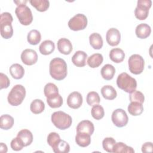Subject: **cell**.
I'll use <instances>...</instances> for the list:
<instances>
[{
  "label": "cell",
  "instance_id": "11",
  "mask_svg": "<svg viewBox=\"0 0 153 153\" xmlns=\"http://www.w3.org/2000/svg\"><path fill=\"white\" fill-rule=\"evenodd\" d=\"M106 39L111 46H117L121 40V33L116 28H110L106 32Z\"/></svg>",
  "mask_w": 153,
  "mask_h": 153
},
{
  "label": "cell",
  "instance_id": "15",
  "mask_svg": "<svg viewBox=\"0 0 153 153\" xmlns=\"http://www.w3.org/2000/svg\"><path fill=\"white\" fill-rule=\"evenodd\" d=\"M151 32V27L146 23H140L138 25L135 30V33L139 38L145 39L148 38Z\"/></svg>",
  "mask_w": 153,
  "mask_h": 153
},
{
  "label": "cell",
  "instance_id": "17",
  "mask_svg": "<svg viewBox=\"0 0 153 153\" xmlns=\"http://www.w3.org/2000/svg\"><path fill=\"white\" fill-rule=\"evenodd\" d=\"M17 137L21 140L24 146L30 145L33 141L32 133L27 129H23L20 130L17 133Z\"/></svg>",
  "mask_w": 153,
  "mask_h": 153
},
{
  "label": "cell",
  "instance_id": "32",
  "mask_svg": "<svg viewBox=\"0 0 153 153\" xmlns=\"http://www.w3.org/2000/svg\"><path fill=\"white\" fill-rule=\"evenodd\" d=\"M112 152L115 153H134V150L131 146H128L125 143L120 142L115 143V144L114 145Z\"/></svg>",
  "mask_w": 153,
  "mask_h": 153
},
{
  "label": "cell",
  "instance_id": "34",
  "mask_svg": "<svg viewBox=\"0 0 153 153\" xmlns=\"http://www.w3.org/2000/svg\"><path fill=\"white\" fill-rule=\"evenodd\" d=\"M86 101L89 106H94L100 103V98L97 92L90 91L87 95Z\"/></svg>",
  "mask_w": 153,
  "mask_h": 153
},
{
  "label": "cell",
  "instance_id": "30",
  "mask_svg": "<svg viewBox=\"0 0 153 153\" xmlns=\"http://www.w3.org/2000/svg\"><path fill=\"white\" fill-rule=\"evenodd\" d=\"M30 109L32 113L39 114L44 111L45 109V104L41 100L35 99L31 102Z\"/></svg>",
  "mask_w": 153,
  "mask_h": 153
},
{
  "label": "cell",
  "instance_id": "28",
  "mask_svg": "<svg viewBox=\"0 0 153 153\" xmlns=\"http://www.w3.org/2000/svg\"><path fill=\"white\" fill-rule=\"evenodd\" d=\"M14 124V118L8 114H4L0 117V127L4 130L10 129Z\"/></svg>",
  "mask_w": 153,
  "mask_h": 153
},
{
  "label": "cell",
  "instance_id": "10",
  "mask_svg": "<svg viewBox=\"0 0 153 153\" xmlns=\"http://www.w3.org/2000/svg\"><path fill=\"white\" fill-rule=\"evenodd\" d=\"M21 60L26 65H32L36 63L38 60V54L32 49H26L21 54Z\"/></svg>",
  "mask_w": 153,
  "mask_h": 153
},
{
  "label": "cell",
  "instance_id": "36",
  "mask_svg": "<svg viewBox=\"0 0 153 153\" xmlns=\"http://www.w3.org/2000/svg\"><path fill=\"white\" fill-rule=\"evenodd\" d=\"M44 93L46 97L54 95L59 93V89L53 83L47 84L44 88Z\"/></svg>",
  "mask_w": 153,
  "mask_h": 153
},
{
  "label": "cell",
  "instance_id": "45",
  "mask_svg": "<svg viewBox=\"0 0 153 153\" xmlns=\"http://www.w3.org/2000/svg\"><path fill=\"white\" fill-rule=\"evenodd\" d=\"M0 151L3 153H5L7 152V146L4 143H1V146H0Z\"/></svg>",
  "mask_w": 153,
  "mask_h": 153
},
{
  "label": "cell",
  "instance_id": "38",
  "mask_svg": "<svg viewBox=\"0 0 153 153\" xmlns=\"http://www.w3.org/2000/svg\"><path fill=\"white\" fill-rule=\"evenodd\" d=\"M116 141L113 137H108L103 140L102 146L104 150L108 152H113V146L115 144Z\"/></svg>",
  "mask_w": 153,
  "mask_h": 153
},
{
  "label": "cell",
  "instance_id": "43",
  "mask_svg": "<svg viewBox=\"0 0 153 153\" xmlns=\"http://www.w3.org/2000/svg\"><path fill=\"white\" fill-rule=\"evenodd\" d=\"M152 5V1L151 0H138L137 2V6L142 7L149 10Z\"/></svg>",
  "mask_w": 153,
  "mask_h": 153
},
{
  "label": "cell",
  "instance_id": "6",
  "mask_svg": "<svg viewBox=\"0 0 153 153\" xmlns=\"http://www.w3.org/2000/svg\"><path fill=\"white\" fill-rule=\"evenodd\" d=\"M15 13L22 25L27 26L32 22L33 16L32 11L26 4L18 5L15 10Z\"/></svg>",
  "mask_w": 153,
  "mask_h": 153
},
{
  "label": "cell",
  "instance_id": "4",
  "mask_svg": "<svg viewBox=\"0 0 153 153\" xmlns=\"http://www.w3.org/2000/svg\"><path fill=\"white\" fill-rule=\"evenodd\" d=\"M53 124L60 130H65L70 127L72 123V117L63 111H57L51 115Z\"/></svg>",
  "mask_w": 153,
  "mask_h": 153
},
{
  "label": "cell",
  "instance_id": "37",
  "mask_svg": "<svg viewBox=\"0 0 153 153\" xmlns=\"http://www.w3.org/2000/svg\"><path fill=\"white\" fill-rule=\"evenodd\" d=\"M148 14L149 10L144 7L137 6L134 10L135 17L140 20H145L148 16Z\"/></svg>",
  "mask_w": 153,
  "mask_h": 153
},
{
  "label": "cell",
  "instance_id": "3",
  "mask_svg": "<svg viewBox=\"0 0 153 153\" xmlns=\"http://www.w3.org/2000/svg\"><path fill=\"white\" fill-rule=\"evenodd\" d=\"M13 20V18L10 13L4 12L1 14V35L5 39L10 38L13 35V29L11 25Z\"/></svg>",
  "mask_w": 153,
  "mask_h": 153
},
{
  "label": "cell",
  "instance_id": "23",
  "mask_svg": "<svg viewBox=\"0 0 153 153\" xmlns=\"http://www.w3.org/2000/svg\"><path fill=\"white\" fill-rule=\"evenodd\" d=\"M100 73L103 79L105 80H111L114 76L115 69L112 65L106 64L101 69Z\"/></svg>",
  "mask_w": 153,
  "mask_h": 153
},
{
  "label": "cell",
  "instance_id": "1",
  "mask_svg": "<svg viewBox=\"0 0 153 153\" xmlns=\"http://www.w3.org/2000/svg\"><path fill=\"white\" fill-rule=\"evenodd\" d=\"M49 71L53 78L57 81L62 80L67 75V64L63 59L54 58L50 62Z\"/></svg>",
  "mask_w": 153,
  "mask_h": 153
},
{
  "label": "cell",
  "instance_id": "42",
  "mask_svg": "<svg viewBox=\"0 0 153 153\" xmlns=\"http://www.w3.org/2000/svg\"><path fill=\"white\" fill-rule=\"evenodd\" d=\"M10 81L8 76L3 73H0V88H7L9 87Z\"/></svg>",
  "mask_w": 153,
  "mask_h": 153
},
{
  "label": "cell",
  "instance_id": "18",
  "mask_svg": "<svg viewBox=\"0 0 153 153\" xmlns=\"http://www.w3.org/2000/svg\"><path fill=\"white\" fill-rule=\"evenodd\" d=\"M109 58L112 62L116 63H121L125 58V53L122 49L120 48H115L110 51Z\"/></svg>",
  "mask_w": 153,
  "mask_h": 153
},
{
  "label": "cell",
  "instance_id": "19",
  "mask_svg": "<svg viewBox=\"0 0 153 153\" xmlns=\"http://www.w3.org/2000/svg\"><path fill=\"white\" fill-rule=\"evenodd\" d=\"M90 136L85 133L77 132L75 136V142L79 146L86 147L91 143Z\"/></svg>",
  "mask_w": 153,
  "mask_h": 153
},
{
  "label": "cell",
  "instance_id": "33",
  "mask_svg": "<svg viewBox=\"0 0 153 153\" xmlns=\"http://www.w3.org/2000/svg\"><path fill=\"white\" fill-rule=\"evenodd\" d=\"M52 149L55 153H68L70 151V146L68 142L60 139Z\"/></svg>",
  "mask_w": 153,
  "mask_h": 153
},
{
  "label": "cell",
  "instance_id": "5",
  "mask_svg": "<svg viewBox=\"0 0 153 153\" xmlns=\"http://www.w3.org/2000/svg\"><path fill=\"white\" fill-rule=\"evenodd\" d=\"M26 96V89L20 84L14 85L10 91L7 100L8 103L12 106H19L20 105Z\"/></svg>",
  "mask_w": 153,
  "mask_h": 153
},
{
  "label": "cell",
  "instance_id": "29",
  "mask_svg": "<svg viewBox=\"0 0 153 153\" xmlns=\"http://www.w3.org/2000/svg\"><path fill=\"white\" fill-rule=\"evenodd\" d=\"M29 2L40 12L47 11L50 6V2L47 0H30Z\"/></svg>",
  "mask_w": 153,
  "mask_h": 153
},
{
  "label": "cell",
  "instance_id": "35",
  "mask_svg": "<svg viewBox=\"0 0 153 153\" xmlns=\"http://www.w3.org/2000/svg\"><path fill=\"white\" fill-rule=\"evenodd\" d=\"M91 113L92 117L97 120L102 119L105 115L103 108L102 106L99 105V104L95 105L92 107Z\"/></svg>",
  "mask_w": 153,
  "mask_h": 153
},
{
  "label": "cell",
  "instance_id": "24",
  "mask_svg": "<svg viewBox=\"0 0 153 153\" xmlns=\"http://www.w3.org/2000/svg\"><path fill=\"white\" fill-rule=\"evenodd\" d=\"M101 93L103 97L107 100H113L117 96V93L115 88L109 85L103 86L101 88Z\"/></svg>",
  "mask_w": 153,
  "mask_h": 153
},
{
  "label": "cell",
  "instance_id": "39",
  "mask_svg": "<svg viewBox=\"0 0 153 153\" xmlns=\"http://www.w3.org/2000/svg\"><path fill=\"white\" fill-rule=\"evenodd\" d=\"M130 101L131 102H137L143 104L145 100V97L143 94L140 91L134 90L130 93L129 95Z\"/></svg>",
  "mask_w": 153,
  "mask_h": 153
},
{
  "label": "cell",
  "instance_id": "46",
  "mask_svg": "<svg viewBox=\"0 0 153 153\" xmlns=\"http://www.w3.org/2000/svg\"><path fill=\"white\" fill-rule=\"evenodd\" d=\"M27 1H14V3H16V4H17V5L18 6V5H24V4H26V3L27 2Z\"/></svg>",
  "mask_w": 153,
  "mask_h": 153
},
{
  "label": "cell",
  "instance_id": "14",
  "mask_svg": "<svg viewBox=\"0 0 153 153\" xmlns=\"http://www.w3.org/2000/svg\"><path fill=\"white\" fill-rule=\"evenodd\" d=\"M87 54L83 51H77L72 57V63L77 67H83L86 65Z\"/></svg>",
  "mask_w": 153,
  "mask_h": 153
},
{
  "label": "cell",
  "instance_id": "26",
  "mask_svg": "<svg viewBox=\"0 0 153 153\" xmlns=\"http://www.w3.org/2000/svg\"><path fill=\"white\" fill-rule=\"evenodd\" d=\"M47 102L50 107L52 108H57L62 105L63 99L58 93L47 97Z\"/></svg>",
  "mask_w": 153,
  "mask_h": 153
},
{
  "label": "cell",
  "instance_id": "16",
  "mask_svg": "<svg viewBox=\"0 0 153 153\" xmlns=\"http://www.w3.org/2000/svg\"><path fill=\"white\" fill-rule=\"evenodd\" d=\"M94 130V127L92 122L89 120H83L79 123L76 127L77 132L85 133L91 135Z\"/></svg>",
  "mask_w": 153,
  "mask_h": 153
},
{
  "label": "cell",
  "instance_id": "21",
  "mask_svg": "<svg viewBox=\"0 0 153 153\" xmlns=\"http://www.w3.org/2000/svg\"><path fill=\"white\" fill-rule=\"evenodd\" d=\"M10 73L13 78L19 79L23 78L25 74V70L21 65L14 63L10 66Z\"/></svg>",
  "mask_w": 153,
  "mask_h": 153
},
{
  "label": "cell",
  "instance_id": "25",
  "mask_svg": "<svg viewBox=\"0 0 153 153\" xmlns=\"http://www.w3.org/2000/svg\"><path fill=\"white\" fill-rule=\"evenodd\" d=\"M103 56L100 53H95L91 55L87 60L88 65L92 68L99 67L103 62Z\"/></svg>",
  "mask_w": 153,
  "mask_h": 153
},
{
  "label": "cell",
  "instance_id": "20",
  "mask_svg": "<svg viewBox=\"0 0 153 153\" xmlns=\"http://www.w3.org/2000/svg\"><path fill=\"white\" fill-rule=\"evenodd\" d=\"M55 49L54 43L51 40L43 41L39 47L40 53L43 55H48L54 51Z\"/></svg>",
  "mask_w": 153,
  "mask_h": 153
},
{
  "label": "cell",
  "instance_id": "44",
  "mask_svg": "<svg viewBox=\"0 0 153 153\" xmlns=\"http://www.w3.org/2000/svg\"><path fill=\"white\" fill-rule=\"evenodd\" d=\"M152 143L148 142L145 143L142 146V152H152Z\"/></svg>",
  "mask_w": 153,
  "mask_h": 153
},
{
  "label": "cell",
  "instance_id": "12",
  "mask_svg": "<svg viewBox=\"0 0 153 153\" xmlns=\"http://www.w3.org/2000/svg\"><path fill=\"white\" fill-rule=\"evenodd\" d=\"M67 105L72 109L79 108L82 103V96L78 91L72 92L67 98Z\"/></svg>",
  "mask_w": 153,
  "mask_h": 153
},
{
  "label": "cell",
  "instance_id": "7",
  "mask_svg": "<svg viewBox=\"0 0 153 153\" xmlns=\"http://www.w3.org/2000/svg\"><path fill=\"white\" fill-rule=\"evenodd\" d=\"M128 65L131 73L138 75L141 74L144 69L145 61L140 55L134 54L129 57Z\"/></svg>",
  "mask_w": 153,
  "mask_h": 153
},
{
  "label": "cell",
  "instance_id": "31",
  "mask_svg": "<svg viewBox=\"0 0 153 153\" xmlns=\"http://www.w3.org/2000/svg\"><path fill=\"white\" fill-rule=\"evenodd\" d=\"M27 39L28 42L31 45H37L41 39V35L39 31L33 29L31 30L27 34Z\"/></svg>",
  "mask_w": 153,
  "mask_h": 153
},
{
  "label": "cell",
  "instance_id": "27",
  "mask_svg": "<svg viewBox=\"0 0 153 153\" xmlns=\"http://www.w3.org/2000/svg\"><path fill=\"white\" fill-rule=\"evenodd\" d=\"M130 114L133 116L140 115L143 111V106L142 103L137 102H131L127 108Z\"/></svg>",
  "mask_w": 153,
  "mask_h": 153
},
{
  "label": "cell",
  "instance_id": "8",
  "mask_svg": "<svg viewBox=\"0 0 153 153\" xmlns=\"http://www.w3.org/2000/svg\"><path fill=\"white\" fill-rule=\"evenodd\" d=\"M87 25V18L83 14H77L68 22L69 27L74 31L84 29Z\"/></svg>",
  "mask_w": 153,
  "mask_h": 153
},
{
  "label": "cell",
  "instance_id": "22",
  "mask_svg": "<svg viewBox=\"0 0 153 153\" xmlns=\"http://www.w3.org/2000/svg\"><path fill=\"white\" fill-rule=\"evenodd\" d=\"M89 42L91 46L96 50H100L103 46V39L98 33H93L89 36Z\"/></svg>",
  "mask_w": 153,
  "mask_h": 153
},
{
  "label": "cell",
  "instance_id": "2",
  "mask_svg": "<svg viewBox=\"0 0 153 153\" xmlns=\"http://www.w3.org/2000/svg\"><path fill=\"white\" fill-rule=\"evenodd\" d=\"M117 85L118 88L124 91L130 93L136 90L137 82L136 79L131 77L126 72L120 74L117 79Z\"/></svg>",
  "mask_w": 153,
  "mask_h": 153
},
{
  "label": "cell",
  "instance_id": "41",
  "mask_svg": "<svg viewBox=\"0 0 153 153\" xmlns=\"http://www.w3.org/2000/svg\"><path fill=\"white\" fill-rule=\"evenodd\" d=\"M10 145H11V148H12V149L14 151H20L24 147V145H23L22 142L18 137H16L13 139V140L11 142Z\"/></svg>",
  "mask_w": 153,
  "mask_h": 153
},
{
  "label": "cell",
  "instance_id": "13",
  "mask_svg": "<svg viewBox=\"0 0 153 153\" xmlns=\"http://www.w3.org/2000/svg\"><path fill=\"white\" fill-rule=\"evenodd\" d=\"M57 45L59 51L65 55L69 54L73 49L71 42L68 39L65 38L59 39L57 41Z\"/></svg>",
  "mask_w": 153,
  "mask_h": 153
},
{
  "label": "cell",
  "instance_id": "40",
  "mask_svg": "<svg viewBox=\"0 0 153 153\" xmlns=\"http://www.w3.org/2000/svg\"><path fill=\"white\" fill-rule=\"evenodd\" d=\"M60 140V137L59 134L56 132H51L47 136V142L51 148L54 147Z\"/></svg>",
  "mask_w": 153,
  "mask_h": 153
},
{
  "label": "cell",
  "instance_id": "9",
  "mask_svg": "<svg viewBox=\"0 0 153 153\" xmlns=\"http://www.w3.org/2000/svg\"><path fill=\"white\" fill-rule=\"evenodd\" d=\"M111 119L114 124L118 127H123L126 126L128 121V118L126 111L120 108L113 111Z\"/></svg>",
  "mask_w": 153,
  "mask_h": 153
}]
</instances>
